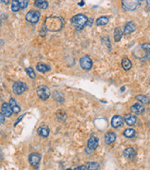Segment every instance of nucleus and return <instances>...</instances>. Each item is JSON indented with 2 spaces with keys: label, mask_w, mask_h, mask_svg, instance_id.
Instances as JSON below:
<instances>
[{
  "label": "nucleus",
  "mask_w": 150,
  "mask_h": 170,
  "mask_svg": "<svg viewBox=\"0 0 150 170\" xmlns=\"http://www.w3.org/2000/svg\"><path fill=\"white\" fill-rule=\"evenodd\" d=\"M64 26V21L61 17H48L45 21V28L49 32H59Z\"/></svg>",
  "instance_id": "nucleus-1"
},
{
  "label": "nucleus",
  "mask_w": 150,
  "mask_h": 170,
  "mask_svg": "<svg viewBox=\"0 0 150 170\" xmlns=\"http://www.w3.org/2000/svg\"><path fill=\"white\" fill-rule=\"evenodd\" d=\"M88 18L84 14H77L71 18L70 22L72 26L77 30H83L87 25Z\"/></svg>",
  "instance_id": "nucleus-2"
},
{
  "label": "nucleus",
  "mask_w": 150,
  "mask_h": 170,
  "mask_svg": "<svg viewBox=\"0 0 150 170\" xmlns=\"http://www.w3.org/2000/svg\"><path fill=\"white\" fill-rule=\"evenodd\" d=\"M140 0H121V6L126 11H135L140 6Z\"/></svg>",
  "instance_id": "nucleus-3"
},
{
  "label": "nucleus",
  "mask_w": 150,
  "mask_h": 170,
  "mask_svg": "<svg viewBox=\"0 0 150 170\" xmlns=\"http://www.w3.org/2000/svg\"><path fill=\"white\" fill-rule=\"evenodd\" d=\"M36 93L41 100L46 101L50 96V90L46 85H39L36 89Z\"/></svg>",
  "instance_id": "nucleus-4"
},
{
  "label": "nucleus",
  "mask_w": 150,
  "mask_h": 170,
  "mask_svg": "<svg viewBox=\"0 0 150 170\" xmlns=\"http://www.w3.org/2000/svg\"><path fill=\"white\" fill-rule=\"evenodd\" d=\"M41 13L40 11H37V10H30L29 12H27L25 18L26 21L31 22V23H37L40 18Z\"/></svg>",
  "instance_id": "nucleus-5"
},
{
  "label": "nucleus",
  "mask_w": 150,
  "mask_h": 170,
  "mask_svg": "<svg viewBox=\"0 0 150 170\" xmlns=\"http://www.w3.org/2000/svg\"><path fill=\"white\" fill-rule=\"evenodd\" d=\"M27 85L22 82H15L12 85V90L16 94H22L27 91Z\"/></svg>",
  "instance_id": "nucleus-6"
},
{
  "label": "nucleus",
  "mask_w": 150,
  "mask_h": 170,
  "mask_svg": "<svg viewBox=\"0 0 150 170\" xmlns=\"http://www.w3.org/2000/svg\"><path fill=\"white\" fill-rule=\"evenodd\" d=\"M80 66L82 67L83 69L84 70H89L91 69L92 66H93V62L92 59L89 58L88 55H84L80 59Z\"/></svg>",
  "instance_id": "nucleus-7"
},
{
  "label": "nucleus",
  "mask_w": 150,
  "mask_h": 170,
  "mask_svg": "<svg viewBox=\"0 0 150 170\" xmlns=\"http://www.w3.org/2000/svg\"><path fill=\"white\" fill-rule=\"evenodd\" d=\"M40 161H41V155L39 154L34 153V154H31L29 155V162H30L31 165L35 168H38Z\"/></svg>",
  "instance_id": "nucleus-8"
},
{
  "label": "nucleus",
  "mask_w": 150,
  "mask_h": 170,
  "mask_svg": "<svg viewBox=\"0 0 150 170\" xmlns=\"http://www.w3.org/2000/svg\"><path fill=\"white\" fill-rule=\"evenodd\" d=\"M98 146V138L96 136H92L87 142V148L89 150H96Z\"/></svg>",
  "instance_id": "nucleus-9"
},
{
  "label": "nucleus",
  "mask_w": 150,
  "mask_h": 170,
  "mask_svg": "<svg viewBox=\"0 0 150 170\" xmlns=\"http://www.w3.org/2000/svg\"><path fill=\"white\" fill-rule=\"evenodd\" d=\"M1 113L5 117L9 118V117H10L12 115V113H14V112H13V110H12V108H11L9 104L3 103L2 105H1Z\"/></svg>",
  "instance_id": "nucleus-10"
},
{
  "label": "nucleus",
  "mask_w": 150,
  "mask_h": 170,
  "mask_svg": "<svg viewBox=\"0 0 150 170\" xmlns=\"http://www.w3.org/2000/svg\"><path fill=\"white\" fill-rule=\"evenodd\" d=\"M131 111H132L134 114H136V115H141L144 113L145 111V107L142 104L140 103H136L135 105H133L131 106Z\"/></svg>",
  "instance_id": "nucleus-11"
},
{
  "label": "nucleus",
  "mask_w": 150,
  "mask_h": 170,
  "mask_svg": "<svg viewBox=\"0 0 150 170\" xmlns=\"http://www.w3.org/2000/svg\"><path fill=\"white\" fill-rule=\"evenodd\" d=\"M123 125V118L121 116H114L111 119V126L114 128H120Z\"/></svg>",
  "instance_id": "nucleus-12"
},
{
  "label": "nucleus",
  "mask_w": 150,
  "mask_h": 170,
  "mask_svg": "<svg viewBox=\"0 0 150 170\" xmlns=\"http://www.w3.org/2000/svg\"><path fill=\"white\" fill-rule=\"evenodd\" d=\"M124 121L126 122L127 125L129 126H134L136 124L137 122V118L135 115H132V114H126L124 116Z\"/></svg>",
  "instance_id": "nucleus-13"
},
{
  "label": "nucleus",
  "mask_w": 150,
  "mask_h": 170,
  "mask_svg": "<svg viewBox=\"0 0 150 170\" xmlns=\"http://www.w3.org/2000/svg\"><path fill=\"white\" fill-rule=\"evenodd\" d=\"M117 139V135L115 132H107L105 135V142L106 144H111L113 143Z\"/></svg>",
  "instance_id": "nucleus-14"
},
{
  "label": "nucleus",
  "mask_w": 150,
  "mask_h": 170,
  "mask_svg": "<svg viewBox=\"0 0 150 170\" xmlns=\"http://www.w3.org/2000/svg\"><path fill=\"white\" fill-rule=\"evenodd\" d=\"M123 155L125 158L127 159H134L136 155V152H135V150L134 148H127L124 150V152H123Z\"/></svg>",
  "instance_id": "nucleus-15"
},
{
  "label": "nucleus",
  "mask_w": 150,
  "mask_h": 170,
  "mask_svg": "<svg viewBox=\"0 0 150 170\" xmlns=\"http://www.w3.org/2000/svg\"><path fill=\"white\" fill-rule=\"evenodd\" d=\"M141 49L144 52V58L143 59H149L150 58V44L145 43L141 45Z\"/></svg>",
  "instance_id": "nucleus-16"
},
{
  "label": "nucleus",
  "mask_w": 150,
  "mask_h": 170,
  "mask_svg": "<svg viewBox=\"0 0 150 170\" xmlns=\"http://www.w3.org/2000/svg\"><path fill=\"white\" fill-rule=\"evenodd\" d=\"M135 29H136L135 24L133 22H129L126 23V25H125V27H124V32H124L125 34H130V33L134 32L135 31Z\"/></svg>",
  "instance_id": "nucleus-17"
},
{
  "label": "nucleus",
  "mask_w": 150,
  "mask_h": 170,
  "mask_svg": "<svg viewBox=\"0 0 150 170\" xmlns=\"http://www.w3.org/2000/svg\"><path fill=\"white\" fill-rule=\"evenodd\" d=\"M37 133L43 138H47L49 136V128L47 127H40L37 129Z\"/></svg>",
  "instance_id": "nucleus-18"
},
{
  "label": "nucleus",
  "mask_w": 150,
  "mask_h": 170,
  "mask_svg": "<svg viewBox=\"0 0 150 170\" xmlns=\"http://www.w3.org/2000/svg\"><path fill=\"white\" fill-rule=\"evenodd\" d=\"M34 6L40 9H46L48 8V3L46 0H37L34 1Z\"/></svg>",
  "instance_id": "nucleus-19"
},
{
  "label": "nucleus",
  "mask_w": 150,
  "mask_h": 170,
  "mask_svg": "<svg viewBox=\"0 0 150 170\" xmlns=\"http://www.w3.org/2000/svg\"><path fill=\"white\" fill-rule=\"evenodd\" d=\"M121 66H122L124 70H130L131 68H132L133 64H132V62H131V60L129 58H124L122 59V61H121Z\"/></svg>",
  "instance_id": "nucleus-20"
},
{
  "label": "nucleus",
  "mask_w": 150,
  "mask_h": 170,
  "mask_svg": "<svg viewBox=\"0 0 150 170\" xmlns=\"http://www.w3.org/2000/svg\"><path fill=\"white\" fill-rule=\"evenodd\" d=\"M109 20L107 17H105V16H102V17H99L97 22H96V24L97 26H104V25H107L108 23Z\"/></svg>",
  "instance_id": "nucleus-21"
},
{
  "label": "nucleus",
  "mask_w": 150,
  "mask_h": 170,
  "mask_svg": "<svg viewBox=\"0 0 150 170\" xmlns=\"http://www.w3.org/2000/svg\"><path fill=\"white\" fill-rule=\"evenodd\" d=\"M36 69L39 72L45 73V72H47V71L50 70V67L46 65V64H43V63H38L36 65Z\"/></svg>",
  "instance_id": "nucleus-22"
},
{
  "label": "nucleus",
  "mask_w": 150,
  "mask_h": 170,
  "mask_svg": "<svg viewBox=\"0 0 150 170\" xmlns=\"http://www.w3.org/2000/svg\"><path fill=\"white\" fill-rule=\"evenodd\" d=\"M9 105H10V106H11V108H12V110H13L14 113H16V114H18V113H20L21 107L18 105V104L16 103V100H15V99L11 98V99L9 100Z\"/></svg>",
  "instance_id": "nucleus-23"
},
{
  "label": "nucleus",
  "mask_w": 150,
  "mask_h": 170,
  "mask_svg": "<svg viewBox=\"0 0 150 170\" xmlns=\"http://www.w3.org/2000/svg\"><path fill=\"white\" fill-rule=\"evenodd\" d=\"M122 31L121 30V28H116L114 30V40L115 42H120L121 39V37H122Z\"/></svg>",
  "instance_id": "nucleus-24"
},
{
  "label": "nucleus",
  "mask_w": 150,
  "mask_h": 170,
  "mask_svg": "<svg viewBox=\"0 0 150 170\" xmlns=\"http://www.w3.org/2000/svg\"><path fill=\"white\" fill-rule=\"evenodd\" d=\"M88 170H98L99 169V164L97 162H88L86 164Z\"/></svg>",
  "instance_id": "nucleus-25"
},
{
  "label": "nucleus",
  "mask_w": 150,
  "mask_h": 170,
  "mask_svg": "<svg viewBox=\"0 0 150 170\" xmlns=\"http://www.w3.org/2000/svg\"><path fill=\"white\" fill-rule=\"evenodd\" d=\"M123 134L126 138H133L135 135V130L133 128H127L124 130Z\"/></svg>",
  "instance_id": "nucleus-26"
},
{
  "label": "nucleus",
  "mask_w": 150,
  "mask_h": 170,
  "mask_svg": "<svg viewBox=\"0 0 150 170\" xmlns=\"http://www.w3.org/2000/svg\"><path fill=\"white\" fill-rule=\"evenodd\" d=\"M21 8V6H20V3H19L18 0H12L11 2V10L13 12H18Z\"/></svg>",
  "instance_id": "nucleus-27"
},
{
  "label": "nucleus",
  "mask_w": 150,
  "mask_h": 170,
  "mask_svg": "<svg viewBox=\"0 0 150 170\" xmlns=\"http://www.w3.org/2000/svg\"><path fill=\"white\" fill-rule=\"evenodd\" d=\"M135 98H136V100H138L142 104H149L150 103L149 98L145 95H143V94H139V95H137Z\"/></svg>",
  "instance_id": "nucleus-28"
},
{
  "label": "nucleus",
  "mask_w": 150,
  "mask_h": 170,
  "mask_svg": "<svg viewBox=\"0 0 150 170\" xmlns=\"http://www.w3.org/2000/svg\"><path fill=\"white\" fill-rule=\"evenodd\" d=\"M53 97H54L55 101H57V102H59V103H62L63 100H64V98H63V96H62V94H61L60 92H54Z\"/></svg>",
  "instance_id": "nucleus-29"
},
{
  "label": "nucleus",
  "mask_w": 150,
  "mask_h": 170,
  "mask_svg": "<svg viewBox=\"0 0 150 170\" xmlns=\"http://www.w3.org/2000/svg\"><path fill=\"white\" fill-rule=\"evenodd\" d=\"M26 73L28 74V76L31 78V79H35V77H36V75H35V73H34V70L32 68H26Z\"/></svg>",
  "instance_id": "nucleus-30"
},
{
  "label": "nucleus",
  "mask_w": 150,
  "mask_h": 170,
  "mask_svg": "<svg viewBox=\"0 0 150 170\" xmlns=\"http://www.w3.org/2000/svg\"><path fill=\"white\" fill-rule=\"evenodd\" d=\"M18 1H19V3H20L22 9H25L29 5V0H18Z\"/></svg>",
  "instance_id": "nucleus-31"
},
{
  "label": "nucleus",
  "mask_w": 150,
  "mask_h": 170,
  "mask_svg": "<svg viewBox=\"0 0 150 170\" xmlns=\"http://www.w3.org/2000/svg\"><path fill=\"white\" fill-rule=\"evenodd\" d=\"M102 40H103V43H105L108 46V48H110V43H109V39L107 38V37H104Z\"/></svg>",
  "instance_id": "nucleus-32"
},
{
  "label": "nucleus",
  "mask_w": 150,
  "mask_h": 170,
  "mask_svg": "<svg viewBox=\"0 0 150 170\" xmlns=\"http://www.w3.org/2000/svg\"><path fill=\"white\" fill-rule=\"evenodd\" d=\"M74 170H88V169H87V166H86V165H81V166L76 167Z\"/></svg>",
  "instance_id": "nucleus-33"
},
{
  "label": "nucleus",
  "mask_w": 150,
  "mask_h": 170,
  "mask_svg": "<svg viewBox=\"0 0 150 170\" xmlns=\"http://www.w3.org/2000/svg\"><path fill=\"white\" fill-rule=\"evenodd\" d=\"M0 120H1V123H2V124L5 123V116L2 114V113L0 114Z\"/></svg>",
  "instance_id": "nucleus-34"
},
{
  "label": "nucleus",
  "mask_w": 150,
  "mask_h": 170,
  "mask_svg": "<svg viewBox=\"0 0 150 170\" xmlns=\"http://www.w3.org/2000/svg\"><path fill=\"white\" fill-rule=\"evenodd\" d=\"M0 2L3 5H8L9 3V0H0Z\"/></svg>",
  "instance_id": "nucleus-35"
},
{
  "label": "nucleus",
  "mask_w": 150,
  "mask_h": 170,
  "mask_svg": "<svg viewBox=\"0 0 150 170\" xmlns=\"http://www.w3.org/2000/svg\"><path fill=\"white\" fill-rule=\"evenodd\" d=\"M146 9L150 10V0H146Z\"/></svg>",
  "instance_id": "nucleus-36"
},
{
  "label": "nucleus",
  "mask_w": 150,
  "mask_h": 170,
  "mask_svg": "<svg viewBox=\"0 0 150 170\" xmlns=\"http://www.w3.org/2000/svg\"><path fill=\"white\" fill-rule=\"evenodd\" d=\"M92 23H93V20L90 18H88V22H87V25L88 26H92Z\"/></svg>",
  "instance_id": "nucleus-37"
},
{
  "label": "nucleus",
  "mask_w": 150,
  "mask_h": 170,
  "mask_svg": "<svg viewBox=\"0 0 150 170\" xmlns=\"http://www.w3.org/2000/svg\"><path fill=\"white\" fill-rule=\"evenodd\" d=\"M66 170H71L70 168H68V169H66Z\"/></svg>",
  "instance_id": "nucleus-38"
},
{
  "label": "nucleus",
  "mask_w": 150,
  "mask_h": 170,
  "mask_svg": "<svg viewBox=\"0 0 150 170\" xmlns=\"http://www.w3.org/2000/svg\"><path fill=\"white\" fill-rule=\"evenodd\" d=\"M149 84H150V80H149Z\"/></svg>",
  "instance_id": "nucleus-39"
},
{
  "label": "nucleus",
  "mask_w": 150,
  "mask_h": 170,
  "mask_svg": "<svg viewBox=\"0 0 150 170\" xmlns=\"http://www.w3.org/2000/svg\"><path fill=\"white\" fill-rule=\"evenodd\" d=\"M34 1H37V0H34Z\"/></svg>",
  "instance_id": "nucleus-40"
},
{
  "label": "nucleus",
  "mask_w": 150,
  "mask_h": 170,
  "mask_svg": "<svg viewBox=\"0 0 150 170\" xmlns=\"http://www.w3.org/2000/svg\"><path fill=\"white\" fill-rule=\"evenodd\" d=\"M140 1H142V0H140Z\"/></svg>",
  "instance_id": "nucleus-41"
}]
</instances>
